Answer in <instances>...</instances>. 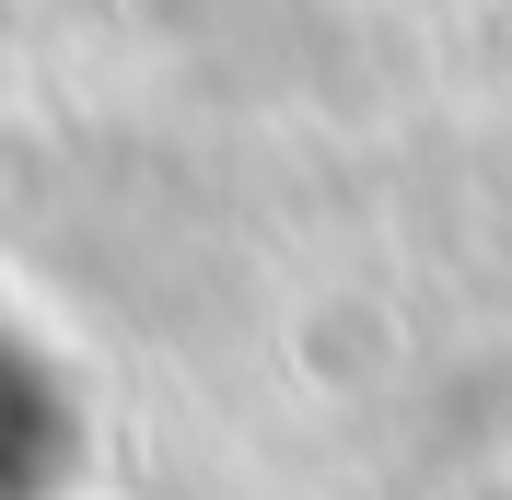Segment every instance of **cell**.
I'll use <instances>...</instances> for the list:
<instances>
[{
  "label": "cell",
  "mask_w": 512,
  "mask_h": 500,
  "mask_svg": "<svg viewBox=\"0 0 512 500\" xmlns=\"http://www.w3.org/2000/svg\"><path fill=\"white\" fill-rule=\"evenodd\" d=\"M70 466V396L24 338H0V500H47Z\"/></svg>",
  "instance_id": "obj_1"
}]
</instances>
